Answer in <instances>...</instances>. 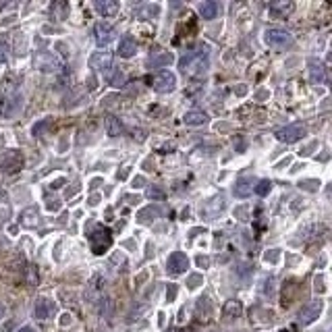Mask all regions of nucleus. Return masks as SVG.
<instances>
[{"mask_svg":"<svg viewBox=\"0 0 332 332\" xmlns=\"http://www.w3.org/2000/svg\"><path fill=\"white\" fill-rule=\"evenodd\" d=\"M127 175H129V166H123V169L117 173V179H119V181H125V179H127Z\"/></svg>","mask_w":332,"mask_h":332,"instance_id":"obj_38","label":"nucleus"},{"mask_svg":"<svg viewBox=\"0 0 332 332\" xmlns=\"http://www.w3.org/2000/svg\"><path fill=\"white\" fill-rule=\"evenodd\" d=\"M183 123L191 125V127H201L208 123V115L201 113V110H189V113L183 115Z\"/></svg>","mask_w":332,"mask_h":332,"instance_id":"obj_20","label":"nucleus"},{"mask_svg":"<svg viewBox=\"0 0 332 332\" xmlns=\"http://www.w3.org/2000/svg\"><path fill=\"white\" fill-rule=\"evenodd\" d=\"M195 264L201 266V268H210V257L208 255H197L195 257Z\"/></svg>","mask_w":332,"mask_h":332,"instance_id":"obj_37","label":"nucleus"},{"mask_svg":"<svg viewBox=\"0 0 332 332\" xmlns=\"http://www.w3.org/2000/svg\"><path fill=\"white\" fill-rule=\"evenodd\" d=\"M46 125H48V121H40V123H35V125H33V129H31V133H33V135H42V131L46 129Z\"/></svg>","mask_w":332,"mask_h":332,"instance_id":"obj_36","label":"nucleus"},{"mask_svg":"<svg viewBox=\"0 0 332 332\" xmlns=\"http://www.w3.org/2000/svg\"><path fill=\"white\" fill-rule=\"evenodd\" d=\"M293 3L289 0H276V3L270 5V17L272 19H283V17H289L293 13Z\"/></svg>","mask_w":332,"mask_h":332,"instance_id":"obj_13","label":"nucleus"},{"mask_svg":"<svg viewBox=\"0 0 332 332\" xmlns=\"http://www.w3.org/2000/svg\"><path fill=\"white\" fill-rule=\"evenodd\" d=\"M94 7L102 17H117L119 11H121V5L117 3V0H100V3H96Z\"/></svg>","mask_w":332,"mask_h":332,"instance_id":"obj_16","label":"nucleus"},{"mask_svg":"<svg viewBox=\"0 0 332 332\" xmlns=\"http://www.w3.org/2000/svg\"><path fill=\"white\" fill-rule=\"evenodd\" d=\"M46 208H48V210H52V212H57V210H61V201H48V204H46Z\"/></svg>","mask_w":332,"mask_h":332,"instance_id":"obj_42","label":"nucleus"},{"mask_svg":"<svg viewBox=\"0 0 332 332\" xmlns=\"http://www.w3.org/2000/svg\"><path fill=\"white\" fill-rule=\"evenodd\" d=\"M145 195H147V199H164V191L160 187H147Z\"/></svg>","mask_w":332,"mask_h":332,"instance_id":"obj_32","label":"nucleus"},{"mask_svg":"<svg viewBox=\"0 0 332 332\" xmlns=\"http://www.w3.org/2000/svg\"><path fill=\"white\" fill-rule=\"evenodd\" d=\"M9 7H15L13 3H7V5H0V11H3V9H9Z\"/></svg>","mask_w":332,"mask_h":332,"instance_id":"obj_48","label":"nucleus"},{"mask_svg":"<svg viewBox=\"0 0 332 332\" xmlns=\"http://www.w3.org/2000/svg\"><path fill=\"white\" fill-rule=\"evenodd\" d=\"M89 204H91V206H96V204H98V195H91V199H89Z\"/></svg>","mask_w":332,"mask_h":332,"instance_id":"obj_46","label":"nucleus"},{"mask_svg":"<svg viewBox=\"0 0 332 332\" xmlns=\"http://www.w3.org/2000/svg\"><path fill=\"white\" fill-rule=\"evenodd\" d=\"M137 54V44L133 42V38H123L119 44V57L121 59H133Z\"/></svg>","mask_w":332,"mask_h":332,"instance_id":"obj_21","label":"nucleus"},{"mask_svg":"<svg viewBox=\"0 0 332 332\" xmlns=\"http://www.w3.org/2000/svg\"><path fill=\"white\" fill-rule=\"evenodd\" d=\"M270 189H272V181H268V179L257 181V185H255V193H257L260 197H266V195L270 193Z\"/></svg>","mask_w":332,"mask_h":332,"instance_id":"obj_28","label":"nucleus"},{"mask_svg":"<svg viewBox=\"0 0 332 332\" xmlns=\"http://www.w3.org/2000/svg\"><path fill=\"white\" fill-rule=\"evenodd\" d=\"M223 313L229 316V318H237L241 316V303L239 301H227L225 307H223Z\"/></svg>","mask_w":332,"mask_h":332,"instance_id":"obj_25","label":"nucleus"},{"mask_svg":"<svg viewBox=\"0 0 332 332\" xmlns=\"http://www.w3.org/2000/svg\"><path fill=\"white\" fill-rule=\"evenodd\" d=\"M67 15H69V3H65V0H57L48 9V17L52 21H65Z\"/></svg>","mask_w":332,"mask_h":332,"instance_id":"obj_15","label":"nucleus"},{"mask_svg":"<svg viewBox=\"0 0 332 332\" xmlns=\"http://www.w3.org/2000/svg\"><path fill=\"white\" fill-rule=\"evenodd\" d=\"M177 293H179V287L175 283L166 285V301H175L177 299Z\"/></svg>","mask_w":332,"mask_h":332,"instance_id":"obj_33","label":"nucleus"},{"mask_svg":"<svg viewBox=\"0 0 332 332\" xmlns=\"http://www.w3.org/2000/svg\"><path fill=\"white\" fill-rule=\"evenodd\" d=\"M307 65H309V79H311V83H322L324 77H326L324 65H322L320 61H313V59H311Z\"/></svg>","mask_w":332,"mask_h":332,"instance_id":"obj_22","label":"nucleus"},{"mask_svg":"<svg viewBox=\"0 0 332 332\" xmlns=\"http://www.w3.org/2000/svg\"><path fill=\"white\" fill-rule=\"evenodd\" d=\"M19 223L25 227V229H33V227H40L42 223V218H40V212L35 208H27L21 212V218H19Z\"/></svg>","mask_w":332,"mask_h":332,"instance_id":"obj_17","label":"nucleus"},{"mask_svg":"<svg viewBox=\"0 0 332 332\" xmlns=\"http://www.w3.org/2000/svg\"><path fill=\"white\" fill-rule=\"evenodd\" d=\"M181 71L193 73V75L206 73L208 71V46H201V50L195 48V50L187 52L181 59Z\"/></svg>","mask_w":332,"mask_h":332,"instance_id":"obj_1","label":"nucleus"},{"mask_svg":"<svg viewBox=\"0 0 332 332\" xmlns=\"http://www.w3.org/2000/svg\"><path fill=\"white\" fill-rule=\"evenodd\" d=\"M313 150H318V141L309 143V145H307V147H305V150H303L301 154H303V156H307V154H313Z\"/></svg>","mask_w":332,"mask_h":332,"instance_id":"obj_41","label":"nucleus"},{"mask_svg":"<svg viewBox=\"0 0 332 332\" xmlns=\"http://www.w3.org/2000/svg\"><path fill=\"white\" fill-rule=\"evenodd\" d=\"M5 311H7V307H5L3 303H0V318H3V316H5Z\"/></svg>","mask_w":332,"mask_h":332,"instance_id":"obj_49","label":"nucleus"},{"mask_svg":"<svg viewBox=\"0 0 332 332\" xmlns=\"http://www.w3.org/2000/svg\"><path fill=\"white\" fill-rule=\"evenodd\" d=\"M33 65H35L40 71H57V69H59L57 59H54L50 52H38L35 57H33Z\"/></svg>","mask_w":332,"mask_h":332,"instance_id":"obj_12","label":"nucleus"},{"mask_svg":"<svg viewBox=\"0 0 332 332\" xmlns=\"http://www.w3.org/2000/svg\"><path fill=\"white\" fill-rule=\"evenodd\" d=\"M9 40L5 33H0V63H7L9 61Z\"/></svg>","mask_w":332,"mask_h":332,"instance_id":"obj_26","label":"nucleus"},{"mask_svg":"<svg viewBox=\"0 0 332 332\" xmlns=\"http://www.w3.org/2000/svg\"><path fill=\"white\" fill-rule=\"evenodd\" d=\"M201 283H204V276L199 272H195V274H191L189 279H187V289L189 291H195L197 287H201Z\"/></svg>","mask_w":332,"mask_h":332,"instance_id":"obj_29","label":"nucleus"},{"mask_svg":"<svg viewBox=\"0 0 332 332\" xmlns=\"http://www.w3.org/2000/svg\"><path fill=\"white\" fill-rule=\"evenodd\" d=\"M17 332H38V330H35L33 326H23V328H19Z\"/></svg>","mask_w":332,"mask_h":332,"instance_id":"obj_43","label":"nucleus"},{"mask_svg":"<svg viewBox=\"0 0 332 332\" xmlns=\"http://www.w3.org/2000/svg\"><path fill=\"white\" fill-rule=\"evenodd\" d=\"M169 332H179V330H169Z\"/></svg>","mask_w":332,"mask_h":332,"instance_id":"obj_50","label":"nucleus"},{"mask_svg":"<svg viewBox=\"0 0 332 332\" xmlns=\"http://www.w3.org/2000/svg\"><path fill=\"white\" fill-rule=\"evenodd\" d=\"M175 87H177V77L171 71H160L154 77V89L158 94H171L175 91Z\"/></svg>","mask_w":332,"mask_h":332,"instance_id":"obj_7","label":"nucleus"},{"mask_svg":"<svg viewBox=\"0 0 332 332\" xmlns=\"http://www.w3.org/2000/svg\"><path fill=\"white\" fill-rule=\"evenodd\" d=\"M264 42L270 46V48H285L291 44V33L285 31V29H266L264 31Z\"/></svg>","mask_w":332,"mask_h":332,"instance_id":"obj_5","label":"nucleus"},{"mask_svg":"<svg viewBox=\"0 0 332 332\" xmlns=\"http://www.w3.org/2000/svg\"><path fill=\"white\" fill-rule=\"evenodd\" d=\"M104 127H106V133L110 135V137H119V135H123V131H125V127H123V121L119 119V117H106V121H104Z\"/></svg>","mask_w":332,"mask_h":332,"instance_id":"obj_19","label":"nucleus"},{"mask_svg":"<svg viewBox=\"0 0 332 332\" xmlns=\"http://www.w3.org/2000/svg\"><path fill=\"white\" fill-rule=\"evenodd\" d=\"M131 185H133V187H135V189H141V187H143V185H145V179H143V177H135V179H133V183H131Z\"/></svg>","mask_w":332,"mask_h":332,"instance_id":"obj_40","label":"nucleus"},{"mask_svg":"<svg viewBox=\"0 0 332 332\" xmlns=\"http://www.w3.org/2000/svg\"><path fill=\"white\" fill-rule=\"evenodd\" d=\"M281 257V249H270L264 253V262H276Z\"/></svg>","mask_w":332,"mask_h":332,"instance_id":"obj_34","label":"nucleus"},{"mask_svg":"<svg viewBox=\"0 0 332 332\" xmlns=\"http://www.w3.org/2000/svg\"><path fill=\"white\" fill-rule=\"evenodd\" d=\"M89 243H91V251L94 255H104L113 243V237H110V231L106 227H96L91 233H89Z\"/></svg>","mask_w":332,"mask_h":332,"instance_id":"obj_2","label":"nucleus"},{"mask_svg":"<svg viewBox=\"0 0 332 332\" xmlns=\"http://www.w3.org/2000/svg\"><path fill=\"white\" fill-rule=\"evenodd\" d=\"M289 162H291V158H285L283 162H279V164H276V169H283V166H287Z\"/></svg>","mask_w":332,"mask_h":332,"instance_id":"obj_44","label":"nucleus"},{"mask_svg":"<svg viewBox=\"0 0 332 332\" xmlns=\"http://www.w3.org/2000/svg\"><path fill=\"white\" fill-rule=\"evenodd\" d=\"M173 61H175V57H173V54H171V52H169V54L164 52V54H160V57L152 59V65H154V67H160V65H171Z\"/></svg>","mask_w":332,"mask_h":332,"instance_id":"obj_31","label":"nucleus"},{"mask_svg":"<svg viewBox=\"0 0 332 332\" xmlns=\"http://www.w3.org/2000/svg\"><path fill=\"white\" fill-rule=\"evenodd\" d=\"M158 13H160V7H158V5H147V7H141V9H139V17H143V19L156 17Z\"/></svg>","mask_w":332,"mask_h":332,"instance_id":"obj_27","label":"nucleus"},{"mask_svg":"<svg viewBox=\"0 0 332 332\" xmlns=\"http://www.w3.org/2000/svg\"><path fill=\"white\" fill-rule=\"evenodd\" d=\"M33 311H35V318L46 320L52 313H57V303H54L52 299H48V297H38V301L33 305Z\"/></svg>","mask_w":332,"mask_h":332,"instance_id":"obj_11","label":"nucleus"},{"mask_svg":"<svg viewBox=\"0 0 332 332\" xmlns=\"http://www.w3.org/2000/svg\"><path fill=\"white\" fill-rule=\"evenodd\" d=\"M110 65H113V57L108 52H96L89 57V67L96 71H108Z\"/></svg>","mask_w":332,"mask_h":332,"instance_id":"obj_14","label":"nucleus"},{"mask_svg":"<svg viewBox=\"0 0 332 332\" xmlns=\"http://www.w3.org/2000/svg\"><path fill=\"white\" fill-rule=\"evenodd\" d=\"M322 307H324L322 299H313V301H309V303H307V305H305V307L299 311V324H303V326L313 324V322L320 318Z\"/></svg>","mask_w":332,"mask_h":332,"instance_id":"obj_6","label":"nucleus"},{"mask_svg":"<svg viewBox=\"0 0 332 332\" xmlns=\"http://www.w3.org/2000/svg\"><path fill=\"white\" fill-rule=\"evenodd\" d=\"M123 79H125V75H123L121 71H117V73H115V77H113V85H123V83H121Z\"/></svg>","mask_w":332,"mask_h":332,"instance_id":"obj_39","label":"nucleus"},{"mask_svg":"<svg viewBox=\"0 0 332 332\" xmlns=\"http://www.w3.org/2000/svg\"><path fill=\"white\" fill-rule=\"evenodd\" d=\"M223 210H225V199L223 197H220V195L210 197L201 206V218L204 220H214V218H218L220 214H223Z\"/></svg>","mask_w":332,"mask_h":332,"instance_id":"obj_9","label":"nucleus"},{"mask_svg":"<svg viewBox=\"0 0 332 332\" xmlns=\"http://www.w3.org/2000/svg\"><path fill=\"white\" fill-rule=\"evenodd\" d=\"M187 268H189V257L183 251H173L169 255V260H166V272L173 274V276L187 272Z\"/></svg>","mask_w":332,"mask_h":332,"instance_id":"obj_4","label":"nucleus"},{"mask_svg":"<svg viewBox=\"0 0 332 332\" xmlns=\"http://www.w3.org/2000/svg\"><path fill=\"white\" fill-rule=\"evenodd\" d=\"M127 199H129L131 204H137V201H139V197H137V195H133V197H127Z\"/></svg>","mask_w":332,"mask_h":332,"instance_id":"obj_47","label":"nucleus"},{"mask_svg":"<svg viewBox=\"0 0 332 332\" xmlns=\"http://www.w3.org/2000/svg\"><path fill=\"white\" fill-rule=\"evenodd\" d=\"M21 166H23V156H21V152H17V150H11V152H7L3 158H0V171H3L5 175H15V173H19Z\"/></svg>","mask_w":332,"mask_h":332,"instance_id":"obj_3","label":"nucleus"},{"mask_svg":"<svg viewBox=\"0 0 332 332\" xmlns=\"http://www.w3.org/2000/svg\"><path fill=\"white\" fill-rule=\"evenodd\" d=\"M94 31H96V44H98L100 48H106L110 42L115 40V35H117L115 27L108 25V23H98V25L94 27Z\"/></svg>","mask_w":332,"mask_h":332,"instance_id":"obj_10","label":"nucleus"},{"mask_svg":"<svg viewBox=\"0 0 332 332\" xmlns=\"http://www.w3.org/2000/svg\"><path fill=\"white\" fill-rule=\"evenodd\" d=\"M160 208L158 206H147V208H141L139 212H137V223L139 225H152L154 220H156V216H160Z\"/></svg>","mask_w":332,"mask_h":332,"instance_id":"obj_18","label":"nucleus"},{"mask_svg":"<svg viewBox=\"0 0 332 332\" xmlns=\"http://www.w3.org/2000/svg\"><path fill=\"white\" fill-rule=\"evenodd\" d=\"M251 183H253V179H239L233 187V195L235 197H247L251 193Z\"/></svg>","mask_w":332,"mask_h":332,"instance_id":"obj_24","label":"nucleus"},{"mask_svg":"<svg viewBox=\"0 0 332 332\" xmlns=\"http://www.w3.org/2000/svg\"><path fill=\"white\" fill-rule=\"evenodd\" d=\"M313 289H316V293H324V291H326L324 276H316V281H313Z\"/></svg>","mask_w":332,"mask_h":332,"instance_id":"obj_35","label":"nucleus"},{"mask_svg":"<svg viewBox=\"0 0 332 332\" xmlns=\"http://www.w3.org/2000/svg\"><path fill=\"white\" fill-rule=\"evenodd\" d=\"M11 328H13V322H7V324H5V326H3V332H9V330H11Z\"/></svg>","mask_w":332,"mask_h":332,"instance_id":"obj_45","label":"nucleus"},{"mask_svg":"<svg viewBox=\"0 0 332 332\" xmlns=\"http://www.w3.org/2000/svg\"><path fill=\"white\" fill-rule=\"evenodd\" d=\"M197 13L204 17V19H214L218 15V5L212 3V0H204V3L197 5Z\"/></svg>","mask_w":332,"mask_h":332,"instance_id":"obj_23","label":"nucleus"},{"mask_svg":"<svg viewBox=\"0 0 332 332\" xmlns=\"http://www.w3.org/2000/svg\"><path fill=\"white\" fill-rule=\"evenodd\" d=\"M297 185H299V189H305V191H318L320 189L318 179H305V181H299Z\"/></svg>","mask_w":332,"mask_h":332,"instance_id":"obj_30","label":"nucleus"},{"mask_svg":"<svg viewBox=\"0 0 332 332\" xmlns=\"http://www.w3.org/2000/svg\"><path fill=\"white\" fill-rule=\"evenodd\" d=\"M303 137H305V127H301V125H287V127L276 131V139L283 143H295Z\"/></svg>","mask_w":332,"mask_h":332,"instance_id":"obj_8","label":"nucleus"}]
</instances>
